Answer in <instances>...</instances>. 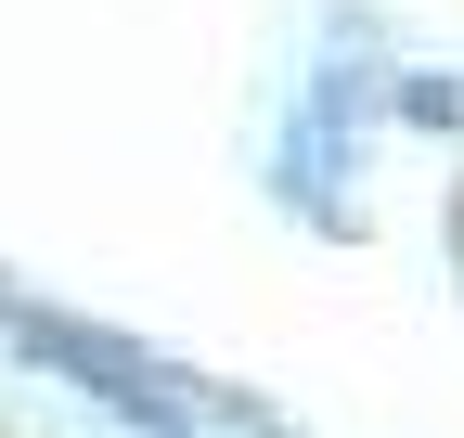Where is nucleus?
<instances>
[{"instance_id": "1", "label": "nucleus", "mask_w": 464, "mask_h": 438, "mask_svg": "<svg viewBox=\"0 0 464 438\" xmlns=\"http://www.w3.org/2000/svg\"><path fill=\"white\" fill-rule=\"evenodd\" d=\"M14 336H26L39 361H65V374H78V387H91V400H116V413H130V425H155V438H168V425H181V400H168V374H155L142 348H116V336H78V322H39V309L14 322Z\"/></svg>"}, {"instance_id": "2", "label": "nucleus", "mask_w": 464, "mask_h": 438, "mask_svg": "<svg viewBox=\"0 0 464 438\" xmlns=\"http://www.w3.org/2000/svg\"><path fill=\"white\" fill-rule=\"evenodd\" d=\"M400 117H426V129H439V117H464V90H451V78H400Z\"/></svg>"}]
</instances>
